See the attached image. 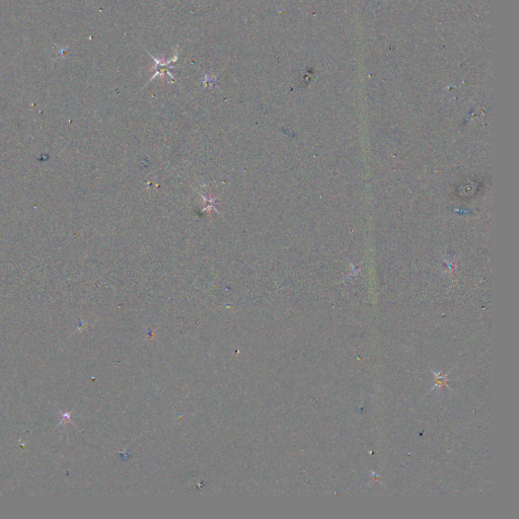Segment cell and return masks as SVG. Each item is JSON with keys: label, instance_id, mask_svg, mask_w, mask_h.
Here are the masks:
<instances>
[{"label": "cell", "instance_id": "cell-1", "mask_svg": "<svg viewBox=\"0 0 519 519\" xmlns=\"http://www.w3.org/2000/svg\"><path fill=\"white\" fill-rule=\"evenodd\" d=\"M178 49H179V48L177 47V48H176V50H175V55H174V57H173L172 59H170V60H165L164 58H160V59H157V58L153 57V56H152V55H151V54H150L149 52H148L147 50H145V51L147 52V54H148V55H149V56H150V57H151V58L153 59V61L155 62V65H154V67L152 68V69H154V70H155V73L153 74V76H152V77H151V78H150L149 80H148V82L146 83V85H147L148 83H149V82H151V81H152V80H153L154 78H156L157 76H158V77H160V79H161V80H164V76H165V74H168V75H169V76H170V77L172 78V80H176L175 76H174V75H173V74H172V73L170 72V69H172V68H174V67H175L174 65H171V64H172L173 62H176V61H177V60L179 59V53H178Z\"/></svg>", "mask_w": 519, "mask_h": 519}]
</instances>
